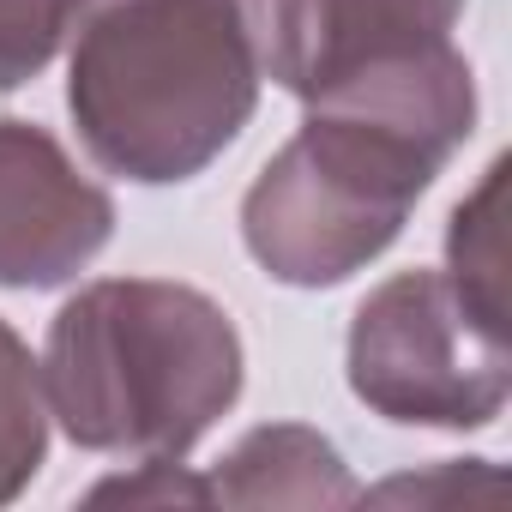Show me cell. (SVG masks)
<instances>
[{"label":"cell","instance_id":"6da1fadb","mask_svg":"<svg viewBox=\"0 0 512 512\" xmlns=\"http://www.w3.org/2000/svg\"><path fill=\"white\" fill-rule=\"evenodd\" d=\"M241 368V332L205 290L103 278L55 314L43 398L85 452L187 458L241 398Z\"/></svg>","mask_w":512,"mask_h":512},{"label":"cell","instance_id":"7a4b0ae2","mask_svg":"<svg viewBox=\"0 0 512 512\" xmlns=\"http://www.w3.org/2000/svg\"><path fill=\"white\" fill-rule=\"evenodd\" d=\"M260 103L241 0H103L79 25L67 109L97 169L169 187L211 169Z\"/></svg>","mask_w":512,"mask_h":512},{"label":"cell","instance_id":"3957f363","mask_svg":"<svg viewBox=\"0 0 512 512\" xmlns=\"http://www.w3.org/2000/svg\"><path fill=\"white\" fill-rule=\"evenodd\" d=\"M452 151V139L392 115L308 109L296 139L253 175L241 199V241L266 278L290 290H332L404 235L410 205L434 187Z\"/></svg>","mask_w":512,"mask_h":512},{"label":"cell","instance_id":"277c9868","mask_svg":"<svg viewBox=\"0 0 512 512\" xmlns=\"http://www.w3.org/2000/svg\"><path fill=\"white\" fill-rule=\"evenodd\" d=\"M260 79L308 109H374L446 139L476 127V73L452 31L464 0H241Z\"/></svg>","mask_w":512,"mask_h":512},{"label":"cell","instance_id":"5b68a950","mask_svg":"<svg viewBox=\"0 0 512 512\" xmlns=\"http://www.w3.org/2000/svg\"><path fill=\"white\" fill-rule=\"evenodd\" d=\"M350 392L398 428H488L512 392L506 320L446 272L386 278L350 320Z\"/></svg>","mask_w":512,"mask_h":512},{"label":"cell","instance_id":"8992f818","mask_svg":"<svg viewBox=\"0 0 512 512\" xmlns=\"http://www.w3.org/2000/svg\"><path fill=\"white\" fill-rule=\"evenodd\" d=\"M115 235V199L37 121L0 115V290H55Z\"/></svg>","mask_w":512,"mask_h":512},{"label":"cell","instance_id":"52a82bcc","mask_svg":"<svg viewBox=\"0 0 512 512\" xmlns=\"http://www.w3.org/2000/svg\"><path fill=\"white\" fill-rule=\"evenodd\" d=\"M217 506H356L362 488L338 446L302 422H266L205 476Z\"/></svg>","mask_w":512,"mask_h":512},{"label":"cell","instance_id":"ba28073f","mask_svg":"<svg viewBox=\"0 0 512 512\" xmlns=\"http://www.w3.org/2000/svg\"><path fill=\"white\" fill-rule=\"evenodd\" d=\"M49 452V398H43V362L31 344L0 320V506L19 500Z\"/></svg>","mask_w":512,"mask_h":512},{"label":"cell","instance_id":"9c48e42d","mask_svg":"<svg viewBox=\"0 0 512 512\" xmlns=\"http://www.w3.org/2000/svg\"><path fill=\"white\" fill-rule=\"evenodd\" d=\"M500 187H506V157L488 163L482 187L452 211L446 229V278L494 320H506V235H500Z\"/></svg>","mask_w":512,"mask_h":512},{"label":"cell","instance_id":"30bf717a","mask_svg":"<svg viewBox=\"0 0 512 512\" xmlns=\"http://www.w3.org/2000/svg\"><path fill=\"white\" fill-rule=\"evenodd\" d=\"M91 0H0V91L31 85L85 19Z\"/></svg>","mask_w":512,"mask_h":512},{"label":"cell","instance_id":"8fae6325","mask_svg":"<svg viewBox=\"0 0 512 512\" xmlns=\"http://www.w3.org/2000/svg\"><path fill=\"white\" fill-rule=\"evenodd\" d=\"M91 506H211V482L187 476L181 458H139L133 476H109L85 494Z\"/></svg>","mask_w":512,"mask_h":512},{"label":"cell","instance_id":"7c38bea8","mask_svg":"<svg viewBox=\"0 0 512 512\" xmlns=\"http://www.w3.org/2000/svg\"><path fill=\"white\" fill-rule=\"evenodd\" d=\"M470 476H482V458L446 464L440 476H404V482H386V488H374V500H452V494H470Z\"/></svg>","mask_w":512,"mask_h":512}]
</instances>
